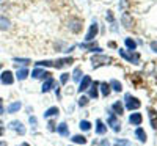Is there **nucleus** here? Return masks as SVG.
Instances as JSON below:
<instances>
[{
  "mask_svg": "<svg viewBox=\"0 0 157 146\" xmlns=\"http://www.w3.org/2000/svg\"><path fill=\"white\" fill-rule=\"evenodd\" d=\"M118 52H120V57H123V58L127 60L129 63H134V64H138V63H140V55L135 54L134 50H130V54H129V52H126L124 49H120Z\"/></svg>",
  "mask_w": 157,
  "mask_h": 146,
  "instance_id": "1",
  "label": "nucleus"
},
{
  "mask_svg": "<svg viewBox=\"0 0 157 146\" xmlns=\"http://www.w3.org/2000/svg\"><path fill=\"white\" fill-rule=\"evenodd\" d=\"M112 58L110 57H105V55H96L91 58V63H93V68H99L102 64H110Z\"/></svg>",
  "mask_w": 157,
  "mask_h": 146,
  "instance_id": "2",
  "label": "nucleus"
},
{
  "mask_svg": "<svg viewBox=\"0 0 157 146\" xmlns=\"http://www.w3.org/2000/svg\"><path fill=\"white\" fill-rule=\"evenodd\" d=\"M140 105L141 104L137 98H132L130 94H126V107L129 110H137V109H140Z\"/></svg>",
  "mask_w": 157,
  "mask_h": 146,
  "instance_id": "3",
  "label": "nucleus"
},
{
  "mask_svg": "<svg viewBox=\"0 0 157 146\" xmlns=\"http://www.w3.org/2000/svg\"><path fill=\"white\" fill-rule=\"evenodd\" d=\"M98 32H99L98 22H93V24L90 25V30H88V33L85 36V41H93V39L96 38V35H98Z\"/></svg>",
  "mask_w": 157,
  "mask_h": 146,
  "instance_id": "4",
  "label": "nucleus"
},
{
  "mask_svg": "<svg viewBox=\"0 0 157 146\" xmlns=\"http://www.w3.org/2000/svg\"><path fill=\"white\" fill-rule=\"evenodd\" d=\"M68 27H69V30H72L74 33H78V32L82 30V21H80V19H69Z\"/></svg>",
  "mask_w": 157,
  "mask_h": 146,
  "instance_id": "5",
  "label": "nucleus"
},
{
  "mask_svg": "<svg viewBox=\"0 0 157 146\" xmlns=\"http://www.w3.org/2000/svg\"><path fill=\"white\" fill-rule=\"evenodd\" d=\"M0 80H2L3 85H11L13 82H14V77H13V72L11 71H3L2 75H0Z\"/></svg>",
  "mask_w": 157,
  "mask_h": 146,
  "instance_id": "6",
  "label": "nucleus"
},
{
  "mask_svg": "<svg viewBox=\"0 0 157 146\" xmlns=\"http://www.w3.org/2000/svg\"><path fill=\"white\" fill-rule=\"evenodd\" d=\"M109 124L112 126V129H113L115 132L120 130V121L116 119V116H115L113 112H110V115H109Z\"/></svg>",
  "mask_w": 157,
  "mask_h": 146,
  "instance_id": "7",
  "label": "nucleus"
},
{
  "mask_svg": "<svg viewBox=\"0 0 157 146\" xmlns=\"http://www.w3.org/2000/svg\"><path fill=\"white\" fill-rule=\"evenodd\" d=\"M10 129L19 132L21 135H24V134H25V127H24V124H22L21 121H13V123H10Z\"/></svg>",
  "mask_w": 157,
  "mask_h": 146,
  "instance_id": "8",
  "label": "nucleus"
},
{
  "mask_svg": "<svg viewBox=\"0 0 157 146\" xmlns=\"http://www.w3.org/2000/svg\"><path fill=\"white\" fill-rule=\"evenodd\" d=\"M129 121H130V124H134V126H140L141 121H143V116H141V113H132L130 118H129Z\"/></svg>",
  "mask_w": 157,
  "mask_h": 146,
  "instance_id": "9",
  "label": "nucleus"
},
{
  "mask_svg": "<svg viewBox=\"0 0 157 146\" xmlns=\"http://www.w3.org/2000/svg\"><path fill=\"white\" fill-rule=\"evenodd\" d=\"M90 85H91V79H90V75H85L83 79H82V82H80V86H78V91H85V90H88L90 88Z\"/></svg>",
  "mask_w": 157,
  "mask_h": 146,
  "instance_id": "10",
  "label": "nucleus"
},
{
  "mask_svg": "<svg viewBox=\"0 0 157 146\" xmlns=\"http://www.w3.org/2000/svg\"><path fill=\"white\" fill-rule=\"evenodd\" d=\"M21 107H22V105H21L19 101H17V102H13V104H10L8 107H6V112H8V113H16V112L21 110Z\"/></svg>",
  "mask_w": 157,
  "mask_h": 146,
  "instance_id": "11",
  "label": "nucleus"
},
{
  "mask_svg": "<svg viewBox=\"0 0 157 146\" xmlns=\"http://www.w3.org/2000/svg\"><path fill=\"white\" fill-rule=\"evenodd\" d=\"M32 77L33 79H39V77H50V74L47 72V71H43V69H35L33 72H32Z\"/></svg>",
  "mask_w": 157,
  "mask_h": 146,
  "instance_id": "12",
  "label": "nucleus"
},
{
  "mask_svg": "<svg viewBox=\"0 0 157 146\" xmlns=\"http://www.w3.org/2000/svg\"><path fill=\"white\" fill-rule=\"evenodd\" d=\"M54 85H55V80H54L52 77H47V80L43 83V93H47Z\"/></svg>",
  "mask_w": 157,
  "mask_h": 146,
  "instance_id": "13",
  "label": "nucleus"
},
{
  "mask_svg": "<svg viewBox=\"0 0 157 146\" xmlns=\"http://www.w3.org/2000/svg\"><path fill=\"white\" fill-rule=\"evenodd\" d=\"M11 27L10 19H6L5 16H0V30H8Z\"/></svg>",
  "mask_w": 157,
  "mask_h": 146,
  "instance_id": "14",
  "label": "nucleus"
},
{
  "mask_svg": "<svg viewBox=\"0 0 157 146\" xmlns=\"http://www.w3.org/2000/svg\"><path fill=\"white\" fill-rule=\"evenodd\" d=\"M68 63H72V58H61V60H57L55 63H54V66L57 69H60V68H63V66H66Z\"/></svg>",
  "mask_w": 157,
  "mask_h": 146,
  "instance_id": "15",
  "label": "nucleus"
},
{
  "mask_svg": "<svg viewBox=\"0 0 157 146\" xmlns=\"http://www.w3.org/2000/svg\"><path fill=\"white\" fill-rule=\"evenodd\" d=\"M105 130H107V126H104V123L101 121V119H98L96 121V132L99 135H102V134H105Z\"/></svg>",
  "mask_w": 157,
  "mask_h": 146,
  "instance_id": "16",
  "label": "nucleus"
},
{
  "mask_svg": "<svg viewBox=\"0 0 157 146\" xmlns=\"http://www.w3.org/2000/svg\"><path fill=\"white\" fill-rule=\"evenodd\" d=\"M27 75H29V71L25 69V68L17 69V72H16V79H17V80H25V79H27Z\"/></svg>",
  "mask_w": 157,
  "mask_h": 146,
  "instance_id": "17",
  "label": "nucleus"
},
{
  "mask_svg": "<svg viewBox=\"0 0 157 146\" xmlns=\"http://www.w3.org/2000/svg\"><path fill=\"white\" fill-rule=\"evenodd\" d=\"M57 130H58V134H60V135H63V137H68V135H69V130H68V126L64 124V123H61V124L58 126V129H57Z\"/></svg>",
  "mask_w": 157,
  "mask_h": 146,
  "instance_id": "18",
  "label": "nucleus"
},
{
  "mask_svg": "<svg viewBox=\"0 0 157 146\" xmlns=\"http://www.w3.org/2000/svg\"><path fill=\"white\" fill-rule=\"evenodd\" d=\"M135 135H137V138H138L140 141H143V143H145V141H146V132H145V130H143L141 127H138V129L135 130Z\"/></svg>",
  "mask_w": 157,
  "mask_h": 146,
  "instance_id": "19",
  "label": "nucleus"
},
{
  "mask_svg": "<svg viewBox=\"0 0 157 146\" xmlns=\"http://www.w3.org/2000/svg\"><path fill=\"white\" fill-rule=\"evenodd\" d=\"M124 44H126V47H127L129 50H135V49H137V43L134 41V39H130V38H126V39H124Z\"/></svg>",
  "mask_w": 157,
  "mask_h": 146,
  "instance_id": "20",
  "label": "nucleus"
},
{
  "mask_svg": "<svg viewBox=\"0 0 157 146\" xmlns=\"http://www.w3.org/2000/svg\"><path fill=\"white\" fill-rule=\"evenodd\" d=\"M58 109L57 107H50V109H47L46 110V113H44V118H50V116H55V115H58Z\"/></svg>",
  "mask_w": 157,
  "mask_h": 146,
  "instance_id": "21",
  "label": "nucleus"
},
{
  "mask_svg": "<svg viewBox=\"0 0 157 146\" xmlns=\"http://www.w3.org/2000/svg\"><path fill=\"white\" fill-rule=\"evenodd\" d=\"M112 110H113V113L121 115V113H123V104H121V102H115V104L112 105Z\"/></svg>",
  "mask_w": 157,
  "mask_h": 146,
  "instance_id": "22",
  "label": "nucleus"
},
{
  "mask_svg": "<svg viewBox=\"0 0 157 146\" xmlns=\"http://www.w3.org/2000/svg\"><path fill=\"white\" fill-rule=\"evenodd\" d=\"M149 118H151V126L157 129V113L154 110H149Z\"/></svg>",
  "mask_w": 157,
  "mask_h": 146,
  "instance_id": "23",
  "label": "nucleus"
},
{
  "mask_svg": "<svg viewBox=\"0 0 157 146\" xmlns=\"http://www.w3.org/2000/svg\"><path fill=\"white\" fill-rule=\"evenodd\" d=\"M71 140H72L74 143H78V144H85V143H86V138H85L83 135H74Z\"/></svg>",
  "mask_w": 157,
  "mask_h": 146,
  "instance_id": "24",
  "label": "nucleus"
},
{
  "mask_svg": "<svg viewBox=\"0 0 157 146\" xmlns=\"http://www.w3.org/2000/svg\"><path fill=\"white\" fill-rule=\"evenodd\" d=\"M109 85H110V88H113L115 91H121V90H123V85L118 82V80H112Z\"/></svg>",
  "mask_w": 157,
  "mask_h": 146,
  "instance_id": "25",
  "label": "nucleus"
},
{
  "mask_svg": "<svg viewBox=\"0 0 157 146\" xmlns=\"http://www.w3.org/2000/svg\"><path fill=\"white\" fill-rule=\"evenodd\" d=\"M101 90H102V94L104 96H109L110 94V85L109 83H101Z\"/></svg>",
  "mask_w": 157,
  "mask_h": 146,
  "instance_id": "26",
  "label": "nucleus"
},
{
  "mask_svg": "<svg viewBox=\"0 0 157 146\" xmlns=\"http://www.w3.org/2000/svg\"><path fill=\"white\" fill-rule=\"evenodd\" d=\"M90 98H98V83H94L93 86H91V90H90Z\"/></svg>",
  "mask_w": 157,
  "mask_h": 146,
  "instance_id": "27",
  "label": "nucleus"
},
{
  "mask_svg": "<svg viewBox=\"0 0 157 146\" xmlns=\"http://www.w3.org/2000/svg\"><path fill=\"white\" fill-rule=\"evenodd\" d=\"M13 61H14V63H16L17 66H19V64H29V63H32V61H30L29 58H14Z\"/></svg>",
  "mask_w": 157,
  "mask_h": 146,
  "instance_id": "28",
  "label": "nucleus"
},
{
  "mask_svg": "<svg viewBox=\"0 0 157 146\" xmlns=\"http://www.w3.org/2000/svg\"><path fill=\"white\" fill-rule=\"evenodd\" d=\"M123 24H124L126 29H130V25H132V22L129 21V16L127 14H123Z\"/></svg>",
  "mask_w": 157,
  "mask_h": 146,
  "instance_id": "29",
  "label": "nucleus"
},
{
  "mask_svg": "<svg viewBox=\"0 0 157 146\" xmlns=\"http://www.w3.org/2000/svg\"><path fill=\"white\" fill-rule=\"evenodd\" d=\"M115 146H130V141H127V140H116Z\"/></svg>",
  "mask_w": 157,
  "mask_h": 146,
  "instance_id": "30",
  "label": "nucleus"
},
{
  "mask_svg": "<svg viewBox=\"0 0 157 146\" xmlns=\"http://www.w3.org/2000/svg\"><path fill=\"white\" fill-rule=\"evenodd\" d=\"M72 79L77 82V80H80V68H75L74 74H72Z\"/></svg>",
  "mask_w": 157,
  "mask_h": 146,
  "instance_id": "31",
  "label": "nucleus"
},
{
  "mask_svg": "<svg viewBox=\"0 0 157 146\" xmlns=\"http://www.w3.org/2000/svg\"><path fill=\"white\" fill-rule=\"evenodd\" d=\"M90 127H91V124L88 121H80V129L82 130H90Z\"/></svg>",
  "mask_w": 157,
  "mask_h": 146,
  "instance_id": "32",
  "label": "nucleus"
},
{
  "mask_svg": "<svg viewBox=\"0 0 157 146\" xmlns=\"http://www.w3.org/2000/svg\"><path fill=\"white\" fill-rule=\"evenodd\" d=\"M68 80H69V74H66V72L61 74V77H60V82H61V85H64Z\"/></svg>",
  "mask_w": 157,
  "mask_h": 146,
  "instance_id": "33",
  "label": "nucleus"
},
{
  "mask_svg": "<svg viewBox=\"0 0 157 146\" xmlns=\"http://www.w3.org/2000/svg\"><path fill=\"white\" fill-rule=\"evenodd\" d=\"M86 104H88V98H80L78 99V105H80V107H85Z\"/></svg>",
  "mask_w": 157,
  "mask_h": 146,
  "instance_id": "34",
  "label": "nucleus"
},
{
  "mask_svg": "<svg viewBox=\"0 0 157 146\" xmlns=\"http://www.w3.org/2000/svg\"><path fill=\"white\" fill-rule=\"evenodd\" d=\"M36 66H54V63L52 61H38Z\"/></svg>",
  "mask_w": 157,
  "mask_h": 146,
  "instance_id": "35",
  "label": "nucleus"
},
{
  "mask_svg": "<svg viewBox=\"0 0 157 146\" xmlns=\"http://www.w3.org/2000/svg\"><path fill=\"white\" fill-rule=\"evenodd\" d=\"M151 49H152L154 52H157V41H152V43H151Z\"/></svg>",
  "mask_w": 157,
  "mask_h": 146,
  "instance_id": "36",
  "label": "nucleus"
},
{
  "mask_svg": "<svg viewBox=\"0 0 157 146\" xmlns=\"http://www.w3.org/2000/svg\"><path fill=\"white\" fill-rule=\"evenodd\" d=\"M109 14H107V19L110 21V22H113V16H112V11H107Z\"/></svg>",
  "mask_w": 157,
  "mask_h": 146,
  "instance_id": "37",
  "label": "nucleus"
},
{
  "mask_svg": "<svg viewBox=\"0 0 157 146\" xmlns=\"http://www.w3.org/2000/svg\"><path fill=\"white\" fill-rule=\"evenodd\" d=\"M54 126H55V124H54V123H49V129H50V130H54V129H55V127H54Z\"/></svg>",
  "mask_w": 157,
  "mask_h": 146,
  "instance_id": "38",
  "label": "nucleus"
},
{
  "mask_svg": "<svg viewBox=\"0 0 157 146\" xmlns=\"http://www.w3.org/2000/svg\"><path fill=\"white\" fill-rule=\"evenodd\" d=\"M0 115H3V107H2V102H0Z\"/></svg>",
  "mask_w": 157,
  "mask_h": 146,
  "instance_id": "39",
  "label": "nucleus"
},
{
  "mask_svg": "<svg viewBox=\"0 0 157 146\" xmlns=\"http://www.w3.org/2000/svg\"><path fill=\"white\" fill-rule=\"evenodd\" d=\"M102 146H110V144H109V141H102Z\"/></svg>",
  "mask_w": 157,
  "mask_h": 146,
  "instance_id": "40",
  "label": "nucleus"
},
{
  "mask_svg": "<svg viewBox=\"0 0 157 146\" xmlns=\"http://www.w3.org/2000/svg\"><path fill=\"white\" fill-rule=\"evenodd\" d=\"M21 146H29V143H22Z\"/></svg>",
  "mask_w": 157,
  "mask_h": 146,
  "instance_id": "41",
  "label": "nucleus"
},
{
  "mask_svg": "<svg viewBox=\"0 0 157 146\" xmlns=\"http://www.w3.org/2000/svg\"><path fill=\"white\" fill-rule=\"evenodd\" d=\"M0 69H2V63H0Z\"/></svg>",
  "mask_w": 157,
  "mask_h": 146,
  "instance_id": "42",
  "label": "nucleus"
},
{
  "mask_svg": "<svg viewBox=\"0 0 157 146\" xmlns=\"http://www.w3.org/2000/svg\"><path fill=\"white\" fill-rule=\"evenodd\" d=\"M0 102H2V101H0Z\"/></svg>",
  "mask_w": 157,
  "mask_h": 146,
  "instance_id": "43",
  "label": "nucleus"
}]
</instances>
